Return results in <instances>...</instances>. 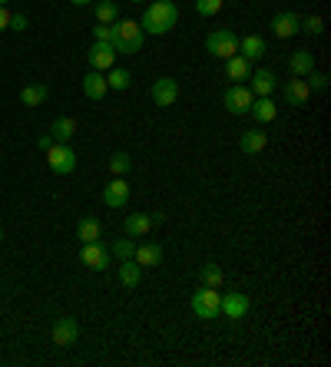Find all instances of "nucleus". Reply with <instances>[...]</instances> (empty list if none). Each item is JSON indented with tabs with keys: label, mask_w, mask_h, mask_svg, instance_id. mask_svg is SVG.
I'll use <instances>...</instances> for the list:
<instances>
[{
	"label": "nucleus",
	"mask_w": 331,
	"mask_h": 367,
	"mask_svg": "<svg viewBox=\"0 0 331 367\" xmlns=\"http://www.w3.org/2000/svg\"><path fill=\"white\" fill-rule=\"evenodd\" d=\"M176 23H179V7H176L172 0H152L146 10H143V20H139L143 34H152V37L169 34Z\"/></svg>",
	"instance_id": "f257e3e1"
},
{
	"label": "nucleus",
	"mask_w": 331,
	"mask_h": 367,
	"mask_svg": "<svg viewBox=\"0 0 331 367\" xmlns=\"http://www.w3.org/2000/svg\"><path fill=\"white\" fill-rule=\"evenodd\" d=\"M143 40H146V34H143V27L136 23V20H116L113 23V40L110 47L116 50V56L119 54H139L143 50Z\"/></svg>",
	"instance_id": "f03ea898"
},
{
	"label": "nucleus",
	"mask_w": 331,
	"mask_h": 367,
	"mask_svg": "<svg viewBox=\"0 0 331 367\" xmlns=\"http://www.w3.org/2000/svg\"><path fill=\"white\" fill-rule=\"evenodd\" d=\"M219 301H222L219 288H209V285H203L199 292L192 294L189 308H192V314H196V318H203V321H212V318H219Z\"/></svg>",
	"instance_id": "7ed1b4c3"
},
{
	"label": "nucleus",
	"mask_w": 331,
	"mask_h": 367,
	"mask_svg": "<svg viewBox=\"0 0 331 367\" xmlns=\"http://www.w3.org/2000/svg\"><path fill=\"white\" fill-rule=\"evenodd\" d=\"M205 50L219 60H229V56L239 54V34L236 30H212L205 37Z\"/></svg>",
	"instance_id": "20e7f679"
},
{
	"label": "nucleus",
	"mask_w": 331,
	"mask_h": 367,
	"mask_svg": "<svg viewBox=\"0 0 331 367\" xmlns=\"http://www.w3.org/2000/svg\"><path fill=\"white\" fill-rule=\"evenodd\" d=\"M47 165H50V172L56 176H70L76 169V152L70 143H54V146L47 149Z\"/></svg>",
	"instance_id": "39448f33"
},
{
	"label": "nucleus",
	"mask_w": 331,
	"mask_h": 367,
	"mask_svg": "<svg viewBox=\"0 0 331 367\" xmlns=\"http://www.w3.org/2000/svg\"><path fill=\"white\" fill-rule=\"evenodd\" d=\"M252 99H255V93L249 90V86H242V83H232L229 90L222 93V103H225V110L232 113V116H245V113L252 110Z\"/></svg>",
	"instance_id": "423d86ee"
},
{
	"label": "nucleus",
	"mask_w": 331,
	"mask_h": 367,
	"mask_svg": "<svg viewBox=\"0 0 331 367\" xmlns=\"http://www.w3.org/2000/svg\"><path fill=\"white\" fill-rule=\"evenodd\" d=\"M80 261L90 268V272H106L110 268V248L103 241H87L80 248Z\"/></svg>",
	"instance_id": "0eeeda50"
},
{
	"label": "nucleus",
	"mask_w": 331,
	"mask_h": 367,
	"mask_svg": "<svg viewBox=\"0 0 331 367\" xmlns=\"http://www.w3.org/2000/svg\"><path fill=\"white\" fill-rule=\"evenodd\" d=\"M252 311V301H249V294H242V292H229V294H222V301H219V314H225L229 321H242L245 314Z\"/></svg>",
	"instance_id": "6e6552de"
},
{
	"label": "nucleus",
	"mask_w": 331,
	"mask_h": 367,
	"mask_svg": "<svg viewBox=\"0 0 331 367\" xmlns=\"http://www.w3.org/2000/svg\"><path fill=\"white\" fill-rule=\"evenodd\" d=\"M152 103L156 106H176L179 103V80H172V76H159L156 83H152Z\"/></svg>",
	"instance_id": "1a4fd4ad"
},
{
	"label": "nucleus",
	"mask_w": 331,
	"mask_h": 367,
	"mask_svg": "<svg viewBox=\"0 0 331 367\" xmlns=\"http://www.w3.org/2000/svg\"><path fill=\"white\" fill-rule=\"evenodd\" d=\"M126 202H129V185L123 176H116V179L103 189V205H106V209H126Z\"/></svg>",
	"instance_id": "9d476101"
},
{
	"label": "nucleus",
	"mask_w": 331,
	"mask_h": 367,
	"mask_svg": "<svg viewBox=\"0 0 331 367\" xmlns=\"http://www.w3.org/2000/svg\"><path fill=\"white\" fill-rule=\"evenodd\" d=\"M76 338H80V324H76L73 318H56V324H54L56 348H70V344H76Z\"/></svg>",
	"instance_id": "9b49d317"
},
{
	"label": "nucleus",
	"mask_w": 331,
	"mask_h": 367,
	"mask_svg": "<svg viewBox=\"0 0 331 367\" xmlns=\"http://www.w3.org/2000/svg\"><path fill=\"white\" fill-rule=\"evenodd\" d=\"M90 67L93 70H100V73H106V70H110L113 63H116V50H113L110 43H96V40H93V47H90Z\"/></svg>",
	"instance_id": "f8f14e48"
},
{
	"label": "nucleus",
	"mask_w": 331,
	"mask_h": 367,
	"mask_svg": "<svg viewBox=\"0 0 331 367\" xmlns=\"http://www.w3.org/2000/svg\"><path fill=\"white\" fill-rule=\"evenodd\" d=\"M123 232H126L129 239H146L149 232H152V219H149L146 212H129L126 222H123Z\"/></svg>",
	"instance_id": "ddd939ff"
},
{
	"label": "nucleus",
	"mask_w": 331,
	"mask_h": 367,
	"mask_svg": "<svg viewBox=\"0 0 331 367\" xmlns=\"http://www.w3.org/2000/svg\"><path fill=\"white\" fill-rule=\"evenodd\" d=\"M298 23H301V17L298 14H292V10H285V14H275L272 17V34L282 40H288L298 34Z\"/></svg>",
	"instance_id": "4468645a"
},
{
	"label": "nucleus",
	"mask_w": 331,
	"mask_h": 367,
	"mask_svg": "<svg viewBox=\"0 0 331 367\" xmlns=\"http://www.w3.org/2000/svg\"><path fill=\"white\" fill-rule=\"evenodd\" d=\"M106 73H100V70H90V73L83 76V93H87V99H93V103H100L103 96H106Z\"/></svg>",
	"instance_id": "2eb2a0df"
},
{
	"label": "nucleus",
	"mask_w": 331,
	"mask_h": 367,
	"mask_svg": "<svg viewBox=\"0 0 331 367\" xmlns=\"http://www.w3.org/2000/svg\"><path fill=\"white\" fill-rule=\"evenodd\" d=\"M308 99H312V90H308V83H305V80H298V76H295V80L285 83V103H288V106H305Z\"/></svg>",
	"instance_id": "dca6fc26"
},
{
	"label": "nucleus",
	"mask_w": 331,
	"mask_h": 367,
	"mask_svg": "<svg viewBox=\"0 0 331 367\" xmlns=\"http://www.w3.org/2000/svg\"><path fill=\"white\" fill-rule=\"evenodd\" d=\"M133 261L139 265V268H156L159 261H163V248L156 245V241H146V245H136V255Z\"/></svg>",
	"instance_id": "f3484780"
},
{
	"label": "nucleus",
	"mask_w": 331,
	"mask_h": 367,
	"mask_svg": "<svg viewBox=\"0 0 331 367\" xmlns=\"http://www.w3.org/2000/svg\"><path fill=\"white\" fill-rule=\"evenodd\" d=\"M249 80H252V86L249 90L255 93V96H272L278 86V80L272 70H255V73H249Z\"/></svg>",
	"instance_id": "a211bd4d"
},
{
	"label": "nucleus",
	"mask_w": 331,
	"mask_h": 367,
	"mask_svg": "<svg viewBox=\"0 0 331 367\" xmlns=\"http://www.w3.org/2000/svg\"><path fill=\"white\" fill-rule=\"evenodd\" d=\"M239 56H245L249 63L258 60V56H265V40L258 37V34H245V37H239Z\"/></svg>",
	"instance_id": "6ab92c4d"
},
{
	"label": "nucleus",
	"mask_w": 331,
	"mask_h": 367,
	"mask_svg": "<svg viewBox=\"0 0 331 367\" xmlns=\"http://www.w3.org/2000/svg\"><path fill=\"white\" fill-rule=\"evenodd\" d=\"M249 113L255 116L258 123H272V119L278 116V106H275V99H272V96H255Z\"/></svg>",
	"instance_id": "aec40b11"
},
{
	"label": "nucleus",
	"mask_w": 331,
	"mask_h": 367,
	"mask_svg": "<svg viewBox=\"0 0 331 367\" xmlns=\"http://www.w3.org/2000/svg\"><path fill=\"white\" fill-rule=\"evenodd\" d=\"M265 146H269V136H265V132H258V129H249V132H242L239 149L245 152V156H258V152H262Z\"/></svg>",
	"instance_id": "412c9836"
},
{
	"label": "nucleus",
	"mask_w": 331,
	"mask_h": 367,
	"mask_svg": "<svg viewBox=\"0 0 331 367\" xmlns=\"http://www.w3.org/2000/svg\"><path fill=\"white\" fill-rule=\"evenodd\" d=\"M47 96H50V86H47V83H27V86L20 90V103H23V106H40V103H47Z\"/></svg>",
	"instance_id": "4be33fe9"
},
{
	"label": "nucleus",
	"mask_w": 331,
	"mask_h": 367,
	"mask_svg": "<svg viewBox=\"0 0 331 367\" xmlns=\"http://www.w3.org/2000/svg\"><path fill=\"white\" fill-rule=\"evenodd\" d=\"M288 67H292V73L298 76V80H305V76L315 70V54L312 50H295L292 60H288Z\"/></svg>",
	"instance_id": "5701e85b"
},
{
	"label": "nucleus",
	"mask_w": 331,
	"mask_h": 367,
	"mask_svg": "<svg viewBox=\"0 0 331 367\" xmlns=\"http://www.w3.org/2000/svg\"><path fill=\"white\" fill-rule=\"evenodd\" d=\"M76 239L83 241H100L103 239V225H100V219H93V215H87V219H80V225H76Z\"/></svg>",
	"instance_id": "b1692460"
},
{
	"label": "nucleus",
	"mask_w": 331,
	"mask_h": 367,
	"mask_svg": "<svg viewBox=\"0 0 331 367\" xmlns=\"http://www.w3.org/2000/svg\"><path fill=\"white\" fill-rule=\"evenodd\" d=\"M225 63V76L232 80V83H239V80H249V73H252V67H249V60L245 56H229V60H222Z\"/></svg>",
	"instance_id": "393cba45"
},
{
	"label": "nucleus",
	"mask_w": 331,
	"mask_h": 367,
	"mask_svg": "<svg viewBox=\"0 0 331 367\" xmlns=\"http://www.w3.org/2000/svg\"><path fill=\"white\" fill-rule=\"evenodd\" d=\"M93 14H96V23H116L119 20V3L116 0H93Z\"/></svg>",
	"instance_id": "a878e982"
},
{
	"label": "nucleus",
	"mask_w": 331,
	"mask_h": 367,
	"mask_svg": "<svg viewBox=\"0 0 331 367\" xmlns=\"http://www.w3.org/2000/svg\"><path fill=\"white\" fill-rule=\"evenodd\" d=\"M116 278H119V285H126V288H136L139 285V278H143V268L129 258V261H119V268H116Z\"/></svg>",
	"instance_id": "bb28decb"
},
{
	"label": "nucleus",
	"mask_w": 331,
	"mask_h": 367,
	"mask_svg": "<svg viewBox=\"0 0 331 367\" xmlns=\"http://www.w3.org/2000/svg\"><path fill=\"white\" fill-rule=\"evenodd\" d=\"M73 132H76V119H70V116H60V119H54V126H50L54 143H70Z\"/></svg>",
	"instance_id": "cd10ccee"
},
{
	"label": "nucleus",
	"mask_w": 331,
	"mask_h": 367,
	"mask_svg": "<svg viewBox=\"0 0 331 367\" xmlns=\"http://www.w3.org/2000/svg\"><path fill=\"white\" fill-rule=\"evenodd\" d=\"M199 281L209 285V288H222L225 275H222V268L216 265V261H205V265H199Z\"/></svg>",
	"instance_id": "c85d7f7f"
},
{
	"label": "nucleus",
	"mask_w": 331,
	"mask_h": 367,
	"mask_svg": "<svg viewBox=\"0 0 331 367\" xmlns=\"http://www.w3.org/2000/svg\"><path fill=\"white\" fill-rule=\"evenodd\" d=\"M110 255H116L119 261H129V258L136 255V239H116L113 241V248H110Z\"/></svg>",
	"instance_id": "c756f323"
},
{
	"label": "nucleus",
	"mask_w": 331,
	"mask_h": 367,
	"mask_svg": "<svg viewBox=\"0 0 331 367\" xmlns=\"http://www.w3.org/2000/svg\"><path fill=\"white\" fill-rule=\"evenodd\" d=\"M129 83H133L129 70H123V67H110V76H106V86H110V90H126Z\"/></svg>",
	"instance_id": "7c9ffc66"
},
{
	"label": "nucleus",
	"mask_w": 331,
	"mask_h": 367,
	"mask_svg": "<svg viewBox=\"0 0 331 367\" xmlns=\"http://www.w3.org/2000/svg\"><path fill=\"white\" fill-rule=\"evenodd\" d=\"M298 30H305L308 37H321V34H325V20L318 17V14H308V17H301Z\"/></svg>",
	"instance_id": "2f4dec72"
},
{
	"label": "nucleus",
	"mask_w": 331,
	"mask_h": 367,
	"mask_svg": "<svg viewBox=\"0 0 331 367\" xmlns=\"http://www.w3.org/2000/svg\"><path fill=\"white\" fill-rule=\"evenodd\" d=\"M129 169H133L129 152H113V156H110V172H113V176H126Z\"/></svg>",
	"instance_id": "473e14b6"
},
{
	"label": "nucleus",
	"mask_w": 331,
	"mask_h": 367,
	"mask_svg": "<svg viewBox=\"0 0 331 367\" xmlns=\"http://www.w3.org/2000/svg\"><path fill=\"white\" fill-rule=\"evenodd\" d=\"M222 7H225V0H196V14L199 17H216Z\"/></svg>",
	"instance_id": "72a5a7b5"
},
{
	"label": "nucleus",
	"mask_w": 331,
	"mask_h": 367,
	"mask_svg": "<svg viewBox=\"0 0 331 367\" xmlns=\"http://www.w3.org/2000/svg\"><path fill=\"white\" fill-rule=\"evenodd\" d=\"M305 83H308V90H315V93L328 90V76H325V73H315V70L305 76Z\"/></svg>",
	"instance_id": "f704fd0d"
},
{
	"label": "nucleus",
	"mask_w": 331,
	"mask_h": 367,
	"mask_svg": "<svg viewBox=\"0 0 331 367\" xmlns=\"http://www.w3.org/2000/svg\"><path fill=\"white\" fill-rule=\"evenodd\" d=\"M93 40H96V43H110L113 40V23H96V27H93Z\"/></svg>",
	"instance_id": "c9c22d12"
},
{
	"label": "nucleus",
	"mask_w": 331,
	"mask_h": 367,
	"mask_svg": "<svg viewBox=\"0 0 331 367\" xmlns=\"http://www.w3.org/2000/svg\"><path fill=\"white\" fill-rule=\"evenodd\" d=\"M10 30H27V17H23V14H10Z\"/></svg>",
	"instance_id": "e433bc0d"
},
{
	"label": "nucleus",
	"mask_w": 331,
	"mask_h": 367,
	"mask_svg": "<svg viewBox=\"0 0 331 367\" xmlns=\"http://www.w3.org/2000/svg\"><path fill=\"white\" fill-rule=\"evenodd\" d=\"M37 146L43 149V152H47V149L54 146V136H50V132H43V136H40V139H37Z\"/></svg>",
	"instance_id": "4c0bfd02"
},
{
	"label": "nucleus",
	"mask_w": 331,
	"mask_h": 367,
	"mask_svg": "<svg viewBox=\"0 0 331 367\" xmlns=\"http://www.w3.org/2000/svg\"><path fill=\"white\" fill-rule=\"evenodd\" d=\"M10 27V14H7V7L0 3V30H7Z\"/></svg>",
	"instance_id": "58836bf2"
},
{
	"label": "nucleus",
	"mask_w": 331,
	"mask_h": 367,
	"mask_svg": "<svg viewBox=\"0 0 331 367\" xmlns=\"http://www.w3.org/2000/svg\"><path fill=\"white\" fill-rule=\"evenodd\" d=\"M149 219H152V225H163V222H166V215H163V212H152Z\"/></svg>",
	"instance_id": "ea45409f"
},
{
	"label": "nucleus",
	"mask_w": 331,
	"mask_h": 367,
	"mask_svg": "<svg viewBox=\"0 0 331 367\" xmlns=\"http://www.w3.org/2000/svg\"><path fill=\"white\" fill-rule=\"evenodd\" d=\"M73 7H87V3H93V0H70Z\"/></svg>",
	"instance_id": "a19ab883"
},
{
	"label": "nucleus",
	"mask_w": 331,
	"mask_h": 367,
	"mask_svg": "<svg viewBox=\"0 0 331 367\" xmlns=\"http://www.w3.org/2000/svg\"><path fill=\"white\" fill-rule=\"evenodd\" d=\"M126 3H146V0H126Z\"/></svg>",
	"instance_id": "79ce46f5"
},
{
	"label": "nucleus",
	"mask_w": 331,
	"mask_h": 367,
	"mask_svg": "<svg viewBox=\"0 0 331 367\" xmlns=\"http://www.w3.org/2000/svg\"><path fill=\"white\" fill-rule=\"evenodd\" d=\"M0 3H3V7H7V3H10V0H0Z\"/></svg>",
	"instance_id": "37998d69"
},
{
	"label": "nucleus",
	"mask_w": 331,
	"mask_h": 367,
	"mask_svg": "<svg viewBox=\"0 0 331 367\" xmlns=\"http://www.w3.org/2000/svg\"><path fill=\"white\" fill-rule=\"evenodd\" d=\"M0 245H3V232H0Z\"/></svg>",
	"instance_id": "c03bdc74"
}]
</instances>
